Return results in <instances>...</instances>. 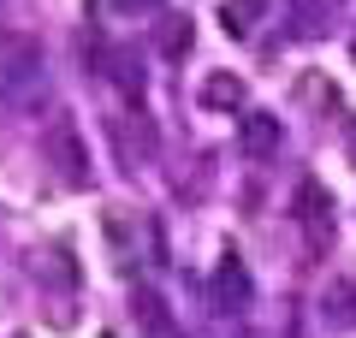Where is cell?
Segmentation results:
<instances>
[{"label": "cell", "instance_id": "7c38bea8", "mask_svg": "<svg viewBox=\"0 0 356 338\" xmlns=\"http://www.w3.org/2000/svg\"><path fill=\"white\" fill-rule=\"evenodd\" d=\"M119 13H154V6H161V0H113Z\"/></svg>", "mask_w": 356, "mask_h": 338}, {"label": "cell", "instance_id": "8992f818", "mask_svg": "<svg viewBox=\"0 0 356 338\" xmlns=\"http://www.w3.org/2000/svg\"><path fill=\"white\" fill-rule=\"evenodd\" d=\"M339 13V0H291V30L297 36H321Z\"/></svg>", "mask_w": 356, "mask_h": 338}, {"label": "cell", "instance_id": "52a82bcc", "mask_svg": "<svg viewBox=\"0 0 356 338\" xmlns=\"http://www.w3.org/2000/svg\"><path fill=\"white\" fill-rule=\"evenodd\" d=\"M202 107H208V113H232V107H243V83H238L232 72L202 77Z\"/></svg>", "mask_w": 356, "mask_h": 338}, {"label": "cell", "instance_id": "30bf717a", "mask_svg": "<svg viewBox=\"0 0 356 338\" xmlns=\"http://www.w3.org/2000/svg\"><path fill=\"white\" fill-rule=\"evenodd\" d=\"M113 83H119V95L125 101H143V60H131V54H113Z\"/></svg>", "mask_w": 356, "mask_h": 338}, {"label": "cell", "instance_id": "9c48e42d", "mask_svg": "<svg viewBox=\"0 0 356 338\" xmlns=\"http://www.w3.org/2000/svg\"><path fill=\"white\" fill-rule=\"evenodd\" d=\"M220 18H226V36H250V24L267 18V0H226Z\"/></svg>", "mask_w": 356, "mask_h": 338}, {"label": "cell", "instance_id": "6da1fadb", "mask_svg": "<svg viewBox=\"0 0 356 338\" xmlns=\"http://www.w3.org/2000/svg\"><path fill=\"white\" fill-rule=\"evenodd\" d=\"M42 149H48V166H54V172H60L72 190L89 184V149H83V137H77L72 119H54L48 137H42Z\"/></svg>", "mask_w": 356, "mask_h": 338}, {"label": "cell", "instance_id": "8fae6325", "mask_svg": "<svg viewBox=\"0 0 356 338\" xmlns=\"http://www.w3.org/2000/svg\"><path fill=\"white\" fill-rule=\"evenodd\" d=\"M137 314H143V326H149V332H166V309H161V297H154V291H137Z\"/></svg>", "mask_w": 356, "mask_h": 338}, {"label": "cell", "instance_id": "277c9868", "mask_svg": "<svg viewBox=\"0 0 356 338\" xmlns=\"http://www.w3.org/2000/svg\"><path fill=\"white\" fill-rule=\"evenodd\" d=\"M214 303L220 309H250V273H243V261L238 255H226V261H220V273H214Z\"/></svg>", "mask_w": 356, "mask_h": 338}, {"label": "cell", "instance_id": "5b68a950", "mask_svg": "<svg viewBox=\"0 0 356 338\" xmlns=\"http://www.w3.org/2000/svg\"><path fill=\"white\" fill-rule=\"evenodd\" d=\"M191 42H196L191 18H161V24H154V48H161V60H184Z\"/></svg>", "mask_w": 356, "mask_h": 338}, {"label": "cell", "instance_id": "ba28073f", "mask_svg": "<svg viewBox=\"0 0 356 338\" xmlns=\"http://www.w3.org/2000/svg\"><path fill=\"white\" fill-rule=\"evenodd\" d=\"M321 309H327L332 326H356V285H350V279H332L327 297H321Z\"/></svg>", "mask_w": 356, "mask_h": 338}, {"label": "cell", "instance_id": "3957f363", "mask_svg": "<svg viewBox=\"0 0 356 338\" xmlns=\"http://www.w3.org/2000/svg\"><path fill=\"white\" fill-rule=\"evenodd\" d=\"M280 137H285L280 113H243V119H238V149H243V154H255V161L280 149Z\"/></svg>", "mask_w": 356, "mask_h": 338}, {"label": "cell", "instance_id": "7a4b0ae2", "mask_svg": "<svg viewBox=\"0 0 356 338\" xmlns=\"http://www.w3.org/2000/svg\"><path fill=\"white\" fill-rule=\"evenodd\" d=\"M297 220L309 225V243H332V196L327 190L315 184V178H303V184H297Z\"/></svg>", "mask_w": 356, "mask_h": 338}]
</instances>
